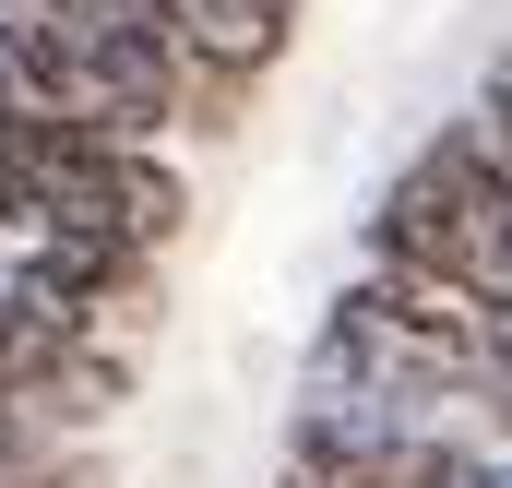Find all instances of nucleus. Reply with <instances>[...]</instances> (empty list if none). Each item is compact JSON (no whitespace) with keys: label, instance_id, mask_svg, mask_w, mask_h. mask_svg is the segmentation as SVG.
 I'll list each match as a JSON object with an SVG mask.
<instances>
[{"label":"nucleus","instance_id":"1","mask_svg":"<svg viewBox=\"0 0 512 488\" xmlns=\"http://www.w3.org/2000/svg\"><path fill=\"white\" fill-rule=\"evenodd\" d=\"M370 250L382 262H429L453 286H477L489 310H512V179L489 167L477 131H441L393 167V191L370 203Z\"/></svg>","mask_w":512,"mask_h":488},{"label":"nucleus","instance_id":"2","mask_svg":"<svg viewBox=\"0 0 512 488\" xmlns=\"http://www.w3.org/2000/svg\"><path fill=\"white\" fill-rule=\"evenodd\" d=\"M298 0H179V48H191V120L215 131V108H239L262 72L286 60Z\"/></svg>","mask_w":512,"mask_h":488},{"label":"nucleus","instance_id":"3","mask_svg":"<svg viewBox=\"0 0 512 488\" xmlns=\"http://www.w3.org/2000/svg\"><path fill=\"white\" fill-rule=\"evenodd\" d=\"M477 417L512 441V310H501V334H489V358H477Z\"/></svg>","mask_w":512,"mask_h":488},{"label":"nucleus","instance_id":"4","mask_svg":"<svg viewBox=\"0 0 512 488\" xmlns=\"http://www.w3.org/2000/svg\"><path fill=\"white\" fill-rule=\"evenodd\" d=\"M441 488H512V441H501V453H465V441H453V465H441Z\"/></svg>","mask_w":512,"mask_h":488},{"label":"nucleus","instance_id":"5","mask_svg":"<svg viewBox=\"0 0 512 488\" xmlns=\"http://www.w3.org/2000/svg\"><path fill=\"white\" fill-rule=\"evenodd\" d=\"M0 488H108L96 465H0Z\"/></svg>","mask_w":512,"mask_h":488},{"label":"nucleus","instance_id":"6","mask_svg":"<svg viewBox=\"0 0 512 488\" xmlns=\"http://www.w3.org/2000/svg\"><path fill=\"white\" fill-rule=\"evenodd\" d=\"M0 465H24V393H0Z\"/></svg>","mask_w":512,"mask_h":488}]
</instances>
